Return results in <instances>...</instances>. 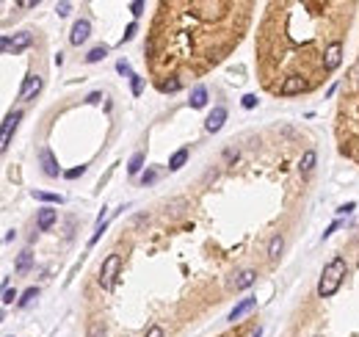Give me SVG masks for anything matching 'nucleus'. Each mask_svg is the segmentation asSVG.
Segmentation results:
<instances>
[{"label":"nucleus","mask_w":359,"mask_h":337,"mask_svg":"<svg viewBox=\"0 0 359 337\" xmlns=\"http://www.w3.org/2000/svg\"><path fill=\"white\" fill-rule=\"evenodd\" d=\"M345 271H348V265H345V257H332V263L323 268L321 279H318V296L321 299H332L334 293L340 291V285H343V276Z\"/></svg>","instance_id":"nucleus-1"},{"label":"nucleus","mask_w":359,"mask_h":337,"mask_svg":"<svg viewBox=\"0 0 359 337\" xmlns=\"http://www.w3.org/2000/svg\"><path fill=\"white\" fill-rule=\"evenodd\" d=\"M119 268H122V257H119V254H108V257H105V263H102V268H99V285H102L105 291H111V287H114Z\"/></svg>","instance_id":"nucleus-2"},{"label":"nucleus","mask_w":359,"mask_h":337,"mask_svg":"<svg viewBox=\"0 0 359 337\" xmlns=\"http://www.w3.org/2000/svg\"><path fill=\"white\" fill-rule=\"evenodd\" d=\"M31 44H33V36H31L28 31L14 33V39H11V36H3V39H0V50H3L6 56H11V53H22V50H28Z\"/></svg>","instance_id":"nucleus-3"},{"label":"nucleus","mask_w":359,"mask_h":337,"mask_svg":"<svg viewBox=\"0 0 359 337\" xmlns=\"http://www.w3.org/2000/svg\"><path fill=\"white\" fill-rule=\"evenodd\" d=\"M343 61V42L340 39H332L326 47H323V72H334Z\"/></svg>","instance_id":"nucleus-4"},{"label":"nucleus","mask_w":359,"mask_h":337,"mask_svg":"<svg viewBox=\"0 0 359 337\" xmlns=\"http://www.w3.org/2000/svg\"><path fill=\"white\" fill-rule=\"evenodd\" d=\"M301 91H307V80H304L301 75H287V78L279 83L282 97H293V94H301Z\"/></svg>","instance_id":"nucleus-5"},{"label":"nucleus","mask_w":359,"mask_h":337,"mask_svg":"<svg viewBox=\"0 0 359 337\" xmlns=\"http://www.w3.org/2000/svg\"><path fill=\"white\" fill-rule=\"evenodd\" d=\"M22 119V111H11L9 116L3 119V133H0V150H9V144H11V133L17 130V122Z\"/></svg>","instance_id":"nucleus-6"},{"label":"nucleus","mask_w":359,"mask_h":337,"mask_svg":"<svg viewBox=\"0 0 359 337\" xmlns=\"http://www.w3.org/2000/svg\"><path fill=\"white\" fill-rule=\"evenodd\" d=\"M39 163H42V171H44L47 177H58V174H64L61 166H58V161L53 158V152L47 150V147H42V150H39Z\"/></svg>","instance_id":"nucleus-7"},{"label":"nucleus","mask_w":359,"mask_h":337,"mask_svg":"<svg viewBox=\"0 0 359 337\" xmlns=\"http://www.w3.org/2000/svg\"><path fill=\"white\" fill-rule=\"evenodd\" d=\"M224 122H227V108L224 105H216L213 114L208 116V122H204V130H208V133H219V130L224 127Z\"/></svg>","instance_id":"nucleus-8"},{"label":"nucleus","mask_w":359,"mask_h":337,"mask_svg":"<svg viewBox=\"0 0 359 337\" xmlns=\"http://www.w3.org/2000/svg\"><path fill=\"white\" fill-rule=\"evenodd\" d=\"M39 91H42V78H39V75H28L25 83H22V88H20V100L28 103V100H33Z\"/></svg>","instance_id":"nucleus-9"},{"label":"nucleus","mask_w":359,"mask_h":337,"mask_svg":"<svg viewBox=\"0 0 359 337\" xmlns=\"http://www.w3.org/2000/svg\"><path fill=\"white\" fill-rule=\"evenodd\" d=\"M89 36H91V22H89V20H78V22L72 25V33H69V42H72V44H83Z\"/></svg>","instance_id":"nucleus-10"},{"label":"nucleus","mask_w":359,"mask_h":337,"mask_svg":"<svg viewBox=\"0 0 359 337\" xmlns=\"http://www.w3.org/2000/svg\"><path fill=\"white\" fill-rule=\"evenodd\" d=\"M254 307H257V299H254V296H246L243 301H238V304L232 307V312L227 315V321H238V318H243L246 312H251Z\"/></svg>","instance_id":"nucleus-11"},{"label":"nucleus","mask_w":359,"mask_h":337,"mask_svg":"<svg viewBox=\"0 0 359 337\" xmlns=\"http://www.w3.org/2000/svg\"><path fill=\"white\" fill-rule=\"evenodd\" d=\"M56 218H58V213L53 210V208H42V210L36 213V227L44 232V229H50L53 224H56Z\"/></svg>","instance_id":"nucleus-12"},{"label":"nucleus","mask_w":359,"mask_h":337,"mask_svg":"<svg viewBox=\"0 0 359 337\" xmlns=\"http://www.w3.org/2000/svg\"><path fill=\"white\" fill-rule=\"evenodd\" d=\"M254 282H257V271H240L232 279V287L235 291H246V287H251Z\"/></svg>","instance_id":"nucleus-13"},{"label":"nucleus","mask_w":359,"mask_h":337,"mask_svg":"<svg viewBox=\"0 0 359 337\" xmlns=\"http://www.w3.org/2000/svg\"><path fill=\"white\" fill-rule=\"evenodd\" d=\"M31 265H33V252L31 249H25V252L17 254V260H14V271H17V274H28V271H31Z\"/></svg>","instance_id":"nucleus-14"},{"label":"nucleus","mask_w":359,"mask_h":337,"mask_svg":"<svg viewBox=\"0 0 359 337\" xmlns=\"http://www.w3.org/2000/svg\"><path fill=\"white\" fill-rule=\"evenodd\" d=\"M188 103H191V108H204V105H208V88L196 86L191 91V100H188Z\"/></svg>","instance_id":"nucleus-15"},{"label":"nucleus","mask_w":359,"mask_h":337,"mask_svg":"<svg viewBox=\"0 0 359 337\" xmlns=\"http://www.w3.org/2000/svg\"><path fill=\"white\" fill-rule=\"evenodd\" d=\"M315 161H318L315 150H307V152L301 155V161H298V171H301V174H310V171L315 169Z\"/></svg>","instance_id":"nucleus-16"},{"label":"nucleus","mask_w":359,"mask_h":337,"mask_svg":"<svg viewBox=\"0 0 359 337\" xmlns=\"http://www.w3.org/2000/svg\"><path fill=\"white\" fill-rule=\"evenodd\" d=\"M282 249H285V238H282L279 232L274 235V238H271V244H268V257L271 260H276L282 254Z\"/></svg>","instance_id":"nucleus-17"},{"label":"nucleus","mask_w":359,"mask_h":337,"mask_svg":"<svg viewBox=\"0 0 359 337\" xmlns=\"http://www.w3.org/2000/svg\"><path fill=\"white\" fill-rule=\"evenodd\" d=\"M158 88H161L163 94H174V91H180V88H182V80L172 75L169 80H161V83H158Z\"/></svg>","instance_id":"nucleus-18"},{"label":"nucleus","mask_w":359,"mask_h":337,"mask_svg":"<svg viewBox=\"0 0 359 337\" xmlns=\"http://www.w3.org/2000/svg\"><path fill=\"white\" fill-rule=\"evenodd\" d=\"M185 161H188V150L182 147V150H177V152L172 155V161H169V169H172V171H177V169H182V166H185Z\"/></svg>","instance_id":"nucleus-19"},{"label":"nucleus","mask_w":359,"mask_h":337,"mask_svg":"<svg viewBox=\"0 0 359 337\" xmlns=\"http://www.w3.org/2000/svg\"><path fill=\"white\" fill-rule=\"evenodd\" d=\"M105 56H108V47H105V44L91 47V50H89V56H86V64H97V61H102Z\"/></svg>","instance_id":"nucleus-20"},{"label":"nucleus","mask_w":359,"mask_h":337,"mask_svg":"<svg viewBox=\"0 0 359 337\" xmlns=\"http://www.w3.org/2000/svg\"><path fill=\"white\" fill-rule=\"evenodd\" d=\"M33 199H39V202H50V205H61L64 202L61 194H47V191H33Z\"/></svg>","instance_id":"nucleus-21"},{"label":"nucleus","mask_w":359,"mask_h":337,"mask_svg":"<svg viewBox=\"0 0 359 337\" xmlns=\"http://www.w3.org/2000/svg\"><path fill=\"white\" fill-rule=\"evenodd\" d=\"M144 161H146L144 152H135V155L130 158V163H127V171H130V174H138V171L144 169Z\"/></svg>","instance_id":"nucleus-22"},{"label":"nucleus","mask_w":359,"mask_h":337,"mask_svg":"<svg viewBox=\"0 0 359 337\" xmlns=\"http://www.w3.org/2000/svg\"><path fill=\"white\" fill-rule=\"evenodd\" d=\"M36 296H39V291H36V287H28V291L20 296V301H17V307H28V304H31L33 299H36Z\"/></svg>","instance_id":"nucleus-23"},{"label":"nucleus","mask_w":359,"mask_h":337,"mask_svg":"<svg viewBox=\"0 0 359 337\" xmlns=\"http://www.w3.org/2000/svg\"><path fill=\"white\" fill-rule=\"evenodd\" d=\"M130 91H133V97H138V94L144 91V78H141V75H133L130 78Z\"/></svg>","instance_id":"nucleus-24"},{"label":"nucleus","mask_w":359,"mask_h":337,"mask_svg":"<svg viewBox=\"0 0 359 337\" xmlns=\"http://www.w3.org/2000/svg\"><path fill=\"white\" fill-rule=\"evenodd\" d=\"M116 72H119V75H127V78H133V69H130V64H127L125 61V58H122V61H116Z\"/></svg>","instance_id":"nucleus-25"},{"label":"nucleus","mask_w":359,"mask_h":337,"mask_svg":"<svg viewBox=\"0 0 359 337\" xmlns=\"http://www.w3.org/2000/svg\"><path fill=\"white\" fill-rule=\"evenodd\" d=\"M83 174H86V166H75V169L64 171V177H67V180H78V177H83Z\"/></svg>","instance_id":"nucleus-26"},{"label":"nucleus","mask_w":359,"mask_h":337,"mask_svg":"<svg viewBox=\"0 0 359 337\" xmlns=\"http://www.w3.org/2000/svg\"><path fill=\"white\" fill-rule=\"evenodd\" d=\"M240 103H243V108H246V111L257 108V97H254V94H243V100H240Z\"/></svg>","instance_id":"nucleus-27"},{"label":"nucleus","mask_w":359,"mask_h":337,"mask_svg":"<svg viewBox=\"0 0 359 337\" xmlns=\"http://www.w3.org/2000/svg\"><path fill=\"white\" fill-rule=\"evenodd\" d=\"M135 28H138V25H135V22H130V25H127V28H125V36H122V44H125V42H130V39H133V33H135Z\"/></svg>","instance_id":"nucleus-28"},{"label":"nucleus","mask_w":359,"mask_h":337,"mask_svg":"<svg viewBox=\"0 0 359 337\" xmlns=\"http://www.w3.org/2000/svg\"><path fill=\"white\" fill-rule=\"evenodd\" d=\"M17 299V291H11V287H6V291H3V304H11V301H14ZM17 301H20V299H17Z\"/></svg>","instance_id":"nucleus-29"},{"label":"nucleus","mask_w":359,"mask_h":337,"mask_svg":"<svg viewBox=\"0 0 359 337\" xmlns=\"http://www.w3.org/2000/svg\"><path fill=\"white\" fill-rule=\"evenodd\" d=\"M146 337H166V332H163V326H149L146 329Z\"/></svg>","instance_id":"nucleus-30"},{"label":"nucleus","mask_w":359,"mask_h":337,"mask_svg":"<svg viewBox=\"0 0 359 337\" xmlns=\"http://www.w3.org/2000/svg\"><path fill=\"white\" fill-rule=\"evenodd\" d=\"M89 337H105V326H102V323H94L91 332H89Z\"/></svg>","instance_id":"nucleus-31"},{"label":"nucleus","mask_w":359,"mask_h":337,"mask_svg":"<svg viewBox=\"0 0 359 337\" xmlns=\"http://www.w3.org/2000/svg\"><path fill=\"white\" fill-rule=\"evenodd\" d=\"M144 9H146V3H141V0H135V3H130V11H133L135 17H138V14H144Z\"/></svg>","instance_id":"nucleus-32"},{"label":"nucleus","mask_w":359,"mask_h":337,"mask_svg":"<svg viewBox=\"0 0 359 337\" xmlns=\"http://www.w3.org/2000/svg\"><path fill=\"white\" fill-rule=\"evenodd\" d=\"M354 208H356V202H345V205H340V208H337V216H345V213H351Z\"/></svg>","instance_id":"nucleus-33"},{"label":"nucleus","mask_w":359,"mask_h":337,"mask_svg":"<svg viewBox=\"0 0 359 337\" xmlns=\"http://www.w3.org/2000/svg\"><path fill=\"white\" fill-rule=\"evenodd\" d=\"M155 180H158V171H146V174L141 177V182H144V185H152Z\"/></svg>","instance_id":"nucleus-34"},{"label":"nucleus","mask_w":359,"mask_h":337,"mask_svg":"<svg viewBox=\"0 0 359 337\" xmlns=\"http://www.w3.org/2000/svg\"><path fill=\"white\" fill-rule=\"evenodd\" d=\"M56 11H58V17H67L69 11H72V6H69V3H58V6H56Z\"/></svg>","instance_id":"nucleus-35"},{"label":"nucleus","mask_w":359,"mask_h":337,"mask_svg":"<svg viewBox=\"0 0 359 337\" xmlns=\"http://www.w3.org/2000/svg\"><path fill=\"white\" fill-rule=\"evenodd\" d=\"M17 6H20V9H33V6H36V0H20Z\"/></svg>","instance_id":"nucleus-36"},{"label":"nucleus","mask_w":359,"mask_h":337,"mask_svg":"<svg viewBox=\"0 0 359 337\" xmlns=\"http://www.w3.org/2000/svg\"><path fill=\"white\" fill-rule=\"evenodd\" d=\"M99 97H102V94H99V91H91L89 97H86V103H99Z\"/></svg>","instance_id":"nucleus-37"},{"label":"nucleus","mask_w":359,"mask_h":337,"mask_svg":"<svg viewBox=\"0 0 359 337\" xmlns=\"http://www.w3.org/2000/svg\"><path fill=\"white\" fill-rule=\"evenodd\" d=\"M224 158H227V161H232V158H238V152H235V150H227Z\"/></svg>","instance_id":"nucleus-38"}]
</instances>
